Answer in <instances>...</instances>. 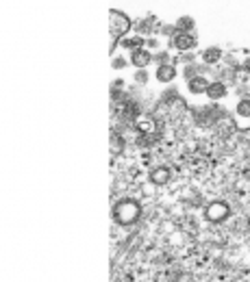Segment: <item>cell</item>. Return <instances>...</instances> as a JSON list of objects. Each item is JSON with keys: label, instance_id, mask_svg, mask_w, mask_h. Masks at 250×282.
Wrapping results in <instances>:
<instances>
[{"label": "cell", "instance_id": "cell-1", "mask_svg": "<svg viewBox=\"0 0 250 282\" xmlns=\"http://www.w3.org/2000/svg\"><path fill=\"white\" fill-rule=\"evenodd\" d=\"M185 113H187V105H185V100L174 89L167 91L155 108V117L161 119V122H167V124L181 122V117Z\"/></svg>", "mask_w": 250, "mask_h": 282}, {"label": "cell", "instance_id": "cell-2", "mask_svg": "<svg viewBox=\"0 0 250 282\" xmlns=\"http://www.w3.org/2000/svg\"><path fill=\"white\" fill-rule=\"evenodd\" d=\"M141 215V206L139 202H135V200H120L116 204V209H113V219L118 221V224L122 226H130L135 224V221L139 219Z\"/></svg>", "mask_w": 250, "mask_h": 282}, {"label": "cell", "instance_id": "cell-3", "mask_svg": "<svg viewBox=\"0 0 250 282\" xmlns=\"http://www.w3.org/2000/svg\"><path fill=\"white\" fill-rule=\"evenodd\" d=\"M109 20H111V48H109V50L113 52L116 50V46L124 39V35H126L133 24H130L128 15H124L122 11H118V9L109 11Z\"/></svg>", "mask_w": 250, "mask_h": 282}, {"label": "cell", "instance_id": "cell-4", "mask_svg": "<svg viewBox=\"0 0 250 282\" xmlns=\"http://www.w3.org/2000/svg\"><path fill=\"white\" fill-rule=\"evenodd\" d=\"M205 217L213 224H222L231 217V204L224 202V200H215V202L207 204V211H205Z\"/></svg>", "mask_w": 250, "mask_h": 282}, {"label": "cell", "instance_id": "cell-5", "mask_svg": "<svg viewBox=\"0 0 250 282\" xmlns=\"http://www.w3.org/2000/svg\"><path fill=\"white\" fill-rule=\"evenodd\" d=\"M170 176H172V170L167 165H157V167H150L148 172V178L152 184H167L170 182Z\"/></svg>", "mask_w": 250, "mask_h": 282}, {"label": "cell", "instance_id": "cell-6", "mask_svg": "<svg viewBox=\"0 0 250 282\" xmlns=\"http://www.w3.org/2000/svg\"><path fill=\"white\" fill-rule=\"evenodd\" d=\"M172 43L178 50H192L196 43H198V37H196L194 33H174Z\"/></svg>", "mask_w": 250, "mask_h": 282}, {"label": "cell", "instance_id": "cell-7", "mask_svg": "<svg viewBox=\"0 0 250 282\" xmlns=\"http://www.w3.org/2000/svg\"><path fill=\"white\" fill-rule=\"evenodd\" d=\"M150 61H152V54L148 50H144V48H141V50H135L133 54H130V63H133L135 68H139V70H144Z\"/></svg>", "mask_w": 250, "mask_h": 282}, {"label": "cell", "instance_id": "cell-8", "mask_svg": "<svg viewBox=\"0 0 250 282\" xmlns=\"http://www.w3.org/2000/svg\"><path fill=\"white\" fill-rule=\"evenodd\" d=\"M228 94V89H226V85L222 83V80H215V83H211L209 85V89H207V96L211 98V100H222Z\"/></svg>", "mask_w": 250, "mask_h": 282}, {"label": "cell", "instance_id": "cell-9", "mask_svg": "<svg viewBox=\"0 0 250 282\" xmlns=\"http://www.w3.org/2000/svg\"><path fill=\"white\" fill-rule=\"evenodd\" d=\"M174 76H176V68L174 65H159L157 68V80L159 83H170V80H174Z\"/></svg>", "mask_w": 250, "mask_h": 282}, {"label": "cell", "instance_id": "cell-10", "mask_svg": "<svg viewBox=\"0 0 250 282\" xmlns=\"http://www.w3.org/2000/svg\"><path fill=\"white\" fill-rule=\"evenodd\" d=\"M209 85L211 83L205 78V76H196V78L189 80V91H192V94H207Z\"/></svg>", "mask_w": 250, "mask_h": 282}, {"label": "cell", "instance_id": "cell-11", "mask_svg": "<svg viewBox=\"0 0 250 282\" xmlns=\"http://www.w3.org/2000/svg\"><path fill=\"white\" fill-rule=\"evenodd\" d=\"M124 148H126V141H124V135H120V133H116L113 130L111 133V152L116 156H120L124 152Z\"/></svg>", "mask_w": 250, "mask_h": 282}, {"label": "cell", "instance_id": "cell-12", "mask_svg": "<svg viewBox=\"0 0 250 282\" xmlns=\"http://www.w3.org/2000/svg\"><path fill=\"white\" fill-rule=\"evenodd\" d=\"M203 61L207 65H213V63H220L222 61V50L220 48H207L203 52Z\"/></svg>", "mask_w": 250, "mask_h": 282}, {"label": "cell", "instance_id": "cell-13", "mask_svg": "<svg viewBox=\"0 0 250 282\" xmlns=\"http://www.w3.org/2000/svg\"><path fill=\"white\" fill-rule=\"evenodd\" d=\"M122 48H128V50H141V46H146V39L144 37H124L122 41Z\"/></svg>", "mask_w": 250, "mask_h": 282}, {"label": "cell", "instance_id": "cell-14", "mask_svg": "<svg viewBox=\"0 0 250 282\" xmlns=\"http://www.w3.org/2000/svg\"><path fill=\"white\" fill-rule=\"evenodd\" d=\"M176 31L178 33H192L194 31V20L192 18H181L176 22Z\"/></svg>", "mask_w": 250, "mask_h": 282}, {"label": "cell", "instance_id": "cell-15", "mask_svg": "<svg viewBox=\"0 0 250 282\" xmlns=\"http://www.w3.org/2000/svg\"><path fill=\"white\" fill-rule=\"evenodd\" d=\"M237 113L242 117H250V98H242L237 105Z\"/></svg>", "mask_w": 250, "mask_h": 282}, {"label": "cell", "instance_id": "cell-16", "mask_svg": "<svg viewBox=\"0 0 250 282\" xmlns=\"http://www.w3.org/2000/svg\"><path fill=\"white\" fill-rule=\"evenodd\" d=\"M167 59H170L167 57V52H159L157 57H152V61H157L159 65H167Z\"/></svg>", "mask_w": 250, "mask_h": 282}, {"label": "cell", "instance_id": "cell-17", "mask_svg": "<svg viewBox=\"0 0 250 282\" xmlns=\"http://www.w3.org/2000/svg\"><path fill=\"white\" fill-rule=\"evenodd\" d=\"M146 80H148V74H146V72H137V74H135V83L144 85Z\"/></svg>", "mask_w": 250, "mask_h": 282}, {"label": "cell", "instance_id": "cell-18", "mask_svg": "<svg viewBox=\"0 0 250 282\" xmlns=\"http://www.w3.org/2000/svg\"><path fill=\"white\" fill-rule=\"evenodd\" d=\"M178 61H185V63H192V61H194V54H183V57H178Z\"/></svg>", "mask_w": 250, "mask_h": 282}, {"label": "cell", "instance_id": "cell-19", "mask_svg": "<svg viewBox=\"0 0 250 282\" xmlns=\"http://www.w3.org/2000/svg\"><path fill=\"white\" fill-rule=\"evenodd\" d=\"M242 72H246V74H250V57L244 61V65H242Z\"/></svg>", "mask_w": 250, "mask_h": 282}, {"label": "cell", "instance_id": "cell-20", "mask_svg": "<svg viewBox=\"0 0 250 282\" xmlns=\"http://www.w3.org/2000/svg\"><path fill=\"white\" fill-rule=\"evenodd\" d=\"M124 65H126L124 59H116V61H113V68H124Z\"/></svg>", "mask_w": 250, "mask_h": 282}, {"label": "cell", "instance_id": "cell-21", "mask_svg": "<svg viewBox=\"0 0 250 282\" xmlns=\"http://www.w3.org/2000/svg\"><path fill=\"white\" fill-rule=\"evenodd\" d=\"M146 43H148L150 48H157V46H159V41H157V39H148V41H146Z\"/></svg>", "mask_w": 250, "mask_h": 282}]
</instances>
